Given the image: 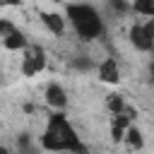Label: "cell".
<instances>
[{
    "label": "cell",
    "instance_id": "cell-1",
    "mask_svg": "<svg viewBox=\"0 0 154 154\" xmlns=\"http://www.w3.org/2000/svg\"><path fill=\"white\" fill-rule=\"evenodd\" d=\"M41 149L46 152H87V144L75 132L72 123L67 120L65 111H53L46 120L43 135H41Z\"/></svg>",
    "mask_w": 154,
    "mask_h": 154
},
{
    "label": "cell",
    "instance_id": "cell-2",
    "mask_svg": "<svg viewBox=\"0 0 154 154\" xmlns=\"http://www.w3.org/2000/svg\"><path fill=\"white\" fill-rule=\"evenodd\" d=\"M65 19L82 41H96L106 31L103 14L89 2H67L65 5Z\"/></svg>",
    "mask_w": 154,
    "mask_h": 154
},
{
    "label": "cell",
    "instance_id": "cell-3",
    "mask_svg": "<svg viewBox=\"0 0 154 154\" xmlns=\"http://www.w3.org/2000/svg\"><path fill=\"white\" fill-rule=\"evenodd\" d=\"M48 65V55L43 51V46L38 43H29L24 51H22V63H19V70L24 77H36L46 70Z\"/></svg>",
    "mask_w": 154,
    "mask_h": 154
},
{
    "label": "cell",
    "instance_id": "cell-4",
    "mask_svg": "<svg viewBox=\"0 0 154 154\" xmlns=\"http://www.w3.org/2000/svg\"><path fill=\"white\" fill-rule=\"evenodd\" d=\"M43 101H46V106L48 108H53V111H65L67 108V91H65V87L60 84V82H48L46 84V89H43Z\"/></svg>",
    "mask_w": 154,
    "mask_h": 154
},
{
    "label": "cell",
    "instance_id": "cell-5",
    "mask_svg": "<svg viewBox=\"0 0 154 154\" xmlns=\"http://www.w3.org/2000/svg\"><path fill=\"white\" fill-rule=\"evenodd\" d=\"M94 70H96L99 82H103V84H118V82H120V67H118V63H116L113 55L103 58Z\"/></svg>",
    "mask_w": 154,
    "mask_h": 154
},
{
    "label": "cell",
    "instance_id": "cell-6",
    "mask_svg": "<svg viewBox=\"0 0 154 154\" xmlns=\"http://www.w3.org/2000/svg\"><path fill=\"white\" fill-rule=\"evenodd\" d=\"M128 38H130L132 48H135V51H140V53H152V51H154V41L147 36V31H144V26H142L140 22H135V24L130 26Z\"/></svg>",
    "mask_w": 154,
    "mask_h": 154
},
{
    "label": "cell",
    "instance_id": "cell-7",
    "mask_svg": "<svg viewBox=\"0 0 154 154\" xmlns=\"http://www.w3.org/2000/svg\"><path fill=\"white\" fill-rule=\"evenodd\" d=\"M41 22L53 36H63L65 34V26H67L65 14H60V12H41Z\"/></svg>",
    "mask_w": 154,
    "mask_h": 154
},
{
    "label": "cell",
    "instance_id": "cell-8",
    "mask_svg": "<svg viewBox=\"0 0 154 154\" xmlns=\"http://www.w3.org/2000/svg\"><path fill=\"white\" fill-rule=\"evenodd\" d=\"M26 46H29V38H26V34H24L22 29H14V31H10V34L2 38V48H5V51H10V53L24 51Z\"/></svg>",
    "mask_w": 154,
    "mask_h": 154
},
{
    "label": "cell",
    "instance_id": "cell-9",
    "mask_svg": "<svg viewBox=\"0 0 154 154\" xmlns=\"http://www.w3.org/2000/svg\"><path fill=\"white\" fill-rule=\"evenodd\" d=\"M123 142H125L130 149H142V147H144V137H142V130H140L135 123H130V125L125 128Z\"/></svg>",
    "mask_w": 154,
    "mask_h": 154
},
{
    "label": "cell",
    "instance_id": "cell-10",
    "mask_svg": "<svg viewBox=\"0 0 154 154\" xmlns=\"http://www.w3.org/2000/svg\"><path fill=\"white\" fill-rule=\"evenodd\" d=\"M106 10H108L116 19H123V17L132 14V10H130V0H106Z\"/></svg>",
    "mask_w": 154,
    "mask_h": 154
},
{
    "label": "cell",
    "instance_id": "cell-11",
    "mask_svg": "<svg viewBox=\"0 0 154 154\" xmlns=\"http://www.w3.org/2000/svg\"><path fill=\"white\" fill-rule=\"evenodd\" d=\"M130 10L140 17H154V0H130Z\"/></svg>",
    "mask_w": 154,
    "mask_h": 154
},
{
    "label": "cell",
    "instance_id": "cell-12",
    "mask_svg": "<svg viewBox=\"0 0 154 154\" xmlns=\"http://www.w3.org/2000/svg\"><path fill=\"white\" fill-rule=\"evenodd\" d=\"M125 106H128V103H125L123 94H116V91H113V94H108V96H106V108H108V113H111V116H113V113L125 111Z\"/></svg>",
    "mask_w": 154,
    "mask_h": 154
},
{
    "label": "cell",
    "instance_id": "cell-13",
    "mask_svg": "<svg viewBox=\"0 0 154 154\" xmlns=\"http://www.w3.org/2000/svg\"><path fill=\"white\" fill-rule=\"evenodd\" d=\"M72 67H75V70H79V72H87V70H94L96 65H94L87 55H77V58L72 60Z\"/></svg>",
    "mask_w": 154,
    "mask_h": 154
},
{
    "label": "cell",
    "instance_id": "cell-14",
    "mask_svg": "<svg viewBox=\"0 0 154 154\" xmlns=\"http://www.w3.org/2000/svg\"><path fill=\"white\" fill-rule=\"evenodd\" d=\"M14 29H17V26H14V22H12V19H7V17H2V19H0V38H5V36H7L10 31H14Z\"/></svg>",
    "mask_w": 154,
    "mask_h": 154
},
{
    "label": "cell",
    "instance_id": "cell-15",
    "mask_svg": "<svg viewBox=\"0 0 154 154\" xmlns=\"http://www.w3.org/2000/svg\"><path fill=\"white\" fill-rule=\"evenodd\" d=\"M147 77H149V84L154 87V60H152V63L147 65Z\"/></svg>",
    "mask_w": 154,
    "mask_h": 154
},
{
    "label": "cell",
    "instance_id": "cell-16",
    "mask_svg": "<svg viewBox=\"0 0 154 154\" xmlns=\"http://www.w3.org/2000/svg\"><path fill=\"white\" fill-rule=\"evenodd\" d=\"M5 7H22V0H2Z\"/></svg>",
    "mask_w": 154,
    "mask_h": 154
},
{
    "label": "cell",
    "instance_id": "cell-17",
    "mask_svg": "<svg viewBox=\"0 0 154 154\" xmlns=\"http://www.w3.org/2000/svg\"><path fill=\"white\" fill-rule=\"evenodd\" d=\"M2 7H5V2H2V0H0V10H2Z\"/></svg>",
    "mask_w": 154,
    "mask_h": 154
},
{
    "label": "cell",
    "instance_id": "cell-18",
    "mask_svg": "<svg viewBox=\"0 0 154 154\" xmlns=\"http://www.w3.org/2000/svg\"><path fill=\"white\" fill-rule=\"evenodd\" d=\"M0 82H2V75H0Z\"/></svg>",
    "mask_w": 154,
    "mask_h": 154
}]
</instances>
